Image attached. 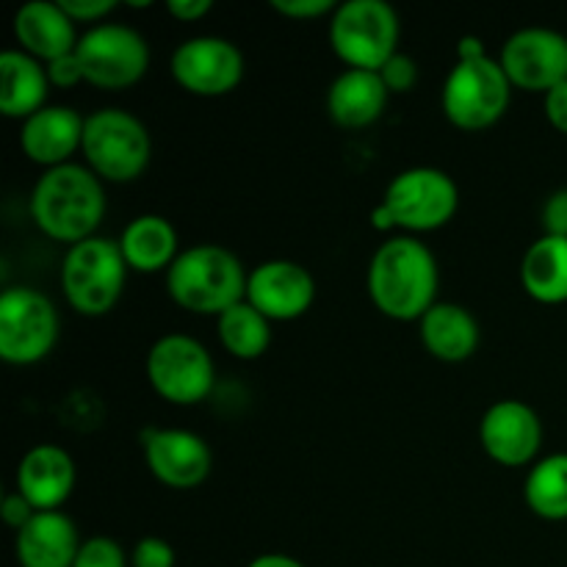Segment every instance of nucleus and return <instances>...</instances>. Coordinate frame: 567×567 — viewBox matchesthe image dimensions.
<instances>
[{
    "mask_svg": "<svg viewBox=\"0 0 567 567\" xmlns=\"http://www.w3.org/2000/svg\"><path fill=\"white\" fill-rule=\"evenodd\" d=\"M89 86L103 92L131 89L147 75L150 44L136 28L122 22H100L81 33L75 48Z\"/></svg>",
    "mask_w": 567,
    "mask_h": 567,
    "instance_id": "11",
    "label": "nucleus"
},
{
    "mask_svg": "<svg viewBox=\"0 0 567 567\" xmlns=\"http://www.w3.org/2000/svg\"><path fill=\"white\" fill-rule=\"evenodd\" d=\"M59 310L53 299L31 286L0 293V358L9 365H37L59 341Z\"/></svg>",
    "mask_w": 567,
    "mask_h": 567,
    "instance_id": "10",
    "label": "nucleus"
},
{
    "mask_svg": "<svg viewBox=\"0 0 567 567\" xmlns=\"http://www.w3.org/2000/svg\"><path fill=\"white\" fill-rule=\"evenodd\" d=\"M543 109H546L548 125L567 136V81L554 86L551 92L543 97Z\"/></svg>",
    "mask_w": 567,
    "mask_h": 567,
    "instance_id": "35",
    "label": "nucleus"
},
{
    "mask_svg": "<svg viewBox=\"0 0 567 567\" xmlns=\"http://www.w3.org/2000/svg\"><path fill=\"white\" fill-rule=\"evenodd\" d=\"M11 28H14V39L22 53L33 55L42 64L75 53L78 39H81L78 25L61 9L59 0H31L20 6Z\"/></svg>",
    "mask_w": 567,
    "mask_h": 567,
    "instance_id": "19",
    "label": "nucleus"
},
{
    "mask_svg": "<svg viewBox=\"0 0 567 567\" xmlns=\"http://www.w3.org/2000/svg\"><path fill=\"white\" fill-rule=\"evenodd\" d=\"M441 266L435 252L415 236H393L377 247L365 271V291L382 316L421 321L437 305Z\"/></svg>",
    "mask_w": 567,
    "mask_h": 567,
    "instance_id": "1",
    "label": "nucleus"
},
{
    "mask_svg": "<svg viewBox=\"0 0 567 567\" xmlns=\"http://www.w3.org/2000/svg\"><path fill=\"white\" fill-rule=\"evenodd\" d=\"M169 72L183 92L194 97H225L236 92L247 72L238 44L225 37H192L175 48Z\"/></svg>",
    "mask_w": 567,
    "mask_h": 567,
    "instance_id": "12",
    "label": "nucleus"
},
{
    "mask_svg": "<svg viewBox=\"0 0 567 567\" xmlns=\"http://www.w3.org/2000/svg\"><path fill=\"white\" fill-rule=\"evenodd\" d=\"M83 125L86 116L78 114L72 105H44L22 122V153L44 172L72 164V155L83 147Z\"/></svg>",
    "mask_w": 567,
    "mask_h": 567,
    "instance_id": "18",
    "label": "nucleus"
},
{
    "mask_svg": "<svg viewBox=\"0 0 567 567\" xmlns=\"http://www.w3.org/2000/svg\"><path fill=\"white\" fill-rule=\"evenodd\" d=\"M116 241H120L127 269L138 275L169 271L177 255L183 252L175 225L158 214H142L131 219Z\"/></svg>",
    "mask_w": 567,
    "mask_h": 567,
    "instance_id": "23",
    "label": "nucleus"
},
{
    "mask_svg": "<svg viewBox=\"0 0 567 567\" xmlns=\"http://www.w3.org/2000/svg\"><path fill=\"white\" fill-rule=\"evenodd\" d=\"M543 236H557L567 238V188L548 194V199L543 203Z\"/></svg>",
    "mask_w": 567,
    "mask_h": 567,
    "instance_id": "33",
    "label": "nucleus"
},
{
    "mask_svg": "<svg viewBox=\"0 0 567 567\" xmlns=\"http://www.w3.org/2000/svg\"><path fill=\"white\" fill-rule=\"evenodd\" d=\"M480 443L487 457L504 468L535 463L543 446L540 415L520 399H502L482 415Z\"/></svg>",
    "mask_w": 567,
    "mask_h": 567,
    "instance_id": "15",
    "label": "nucleus"
},
{
    "mask_svg": "<svg viewBox=\"0 0 567 567\" xmlns=\"http://www.w3.org/2000/svg\"><path fill=\"white\" fill-rule=\"evenodd\" d=\"M44 66H48L50 86L55 89H75L81 86V83H86V78H83V70H81V61H78L75 53L61 55V59L50 61V64Z\"/></svg>",
    "mask_w": 567,
    "mask_h": 567,
    "instance_id": "34",
    "label": "nucleus"
},
{
    "mask_svg": "<svg viewBox=\"0 0 567 567\" xmlns=\"http://www.w3.org/2000/svg\"><path fill=\"white\" fill-rule=\"evenodd\" d=\"M83 161L103 183H133L153 158L147 125L125 109H100L83 125Z\"/></svg>",
    "mask_w": 567,
    "mask_h": 567,
    "instance_id": "7",
    "label": "nucleus"
},
{
    "mask_svg": "<svg viewBox=\"0 0 567 567\" xmlns=\"http://www.w3.org/2000/svg\"><path fill=\"white\" fill-rule=\"evenodd\" d=\"M150 388L164 402L194 408L205 402L216 385V365L205 343L186 332H166L150 347L144 360Z\"/></svg>",
    "mask_w": 567,
    "mask_h": 567,
    "instance_id": "9",
    "label": "nucleus"
},
{
    "mask_svg": "<svg viewBox=\"0 0 567 567\" xmlns=\"http://www.w3.org/2000/svg\"><path fill=\"white\" fill-rule=\"evenodd\" d=\"M33 515H37V509H33L31 504H28L25 498H22L17 491L9 493V496L3 498V520H6V524H9L14 532H20L22 526H25L28 520L33 518Z\"/></svg>",
    "mask_w": 567,
    "mask_h": 567,
    "instance_id": "36",
    "label": "nucleus"
},
{
    "mask_svg": "<svg viewBox=\"0 0 567 567\" xmlns=\"http://www.w3.org/2000/svg\"><path fill=\"white\" fill-rule=\"evenodd\" d=\"M247 302L271 324L297 321L313 308L316 280L297 260H264L247 277Z\"/></svg>",
    "mask_w": 567,
    "mask_h": 567,
    "instance_id": "16",
    "label": "nucleus"
},
{
    "mask_svg": "<svg viewBox=\"0 0 567 567\" xmlns=\"http://www.w3.org/2000/svg\"><path fill=\"white\" fill-rule=\"evenodd\" d=\"M498 64L513 89L546 97L554 86L567 81V37L554 28H520L504 42Z\"/></svg>",
    "mask_w": 567,
    "mask_h": 567,
    "instance_id": "13",
    "label": "nucleus"
},
{
    "mask_svg": "<svg viewBox=\"0 0 567 567\" xmlns=\"http://www.w3.org/2000/svg\"><path fill=\"white\" fill-rule=\"evenodd\" d=\"M419 336L426 352L441 363H465L480 349V321L465 305L437 302L419 321Z\"/></svg>",
    "mask_w": 567,
    "mask_h": 567,
    "instance_id": "22",
    "label": "nucleus"
},
{
    "mask_svg": "<svg viewBox=\"0 0 567 567\" xmlns=\"http://www.w3.org/2000/svg\"><path fill=\"white\" fill-rule=\"evenodd\" d=\"M380 78H382V83H385V89L391 94L413 92V89L419 86V78H421L419 61H415L413 55H408V53H402V50H399V53L393 55V59L388 61L385 66H382Z\"/></svg>",
    "mask_w": 567,
    "mask_h": 567,
    "instance_id": "29",
    "label": "nucleus"
},
{
    "mask_svg": "<svg viewBox=\"0 0 567 567\" xmlns=\"http://www.w3.org/2000/svg\"><path fill=\"white\" fill-rule=\"evenodd\" d=\"M127 271L131 269L114 238L94 236L75 244L61 260V291L66 305L86 319L111 313L125 291Z\"/></svg>",
    "mask_w": 567,
    "mask_h": 567,
    "instance_id": "6",
    "label": "nucleus"
},
{
    "mask_svg": "<svg viewBox=\"0 0 567 567\" xmlns=\"http://www.w3.org/2000/svg\"><path fill=\"white\" fill-rule=\"evenodd\" d=\"M59 3L75 25L78 22H89L92 28L100 25L116 9V0H59Z\"/></svg>",
    "mask_w": 567,
    "mask_h": 567,
    "instance_id": "32",
    "label": "nucleus"
},
{
    "mask_svg": "<svg viewBox=\"0 0 567 567\" xmlns=\"http://www.w3.org/2000/svg\"><path fill=\"white\" fill-rule=\"evenodd\" d=\"M166 11L181 22H199L214 11V3L210 0H169Z\"/></svg>",
    "mask_w": 567,
    "mask_h": 567,
    "instance_id": "37",
    "label": "nucleus"
},
{
    "mask_svg": "<svg viewBox=\"0 0 567 567\" xmlns=\"http://www.w3.org/2000/svg\"><path fill=\"white\" fill-rule=\"evenodd\" d=\"M28 210L42 236L75 247L103 225L105 183L86 164L55 166L33 183Z\"/></svg>",
    "mask_w": 567,
    "mask_h": 567,
    "instance_id": "2",
    "label": "nucleus"
},
{
    "mask_svg": "<svg viewBox=\"0 0 567 567\" xmlns=\"http://www.w3.org/2000/svg\"><path fill=\"white\" fill-rule=\"evenodd\" d=\"M513 103V83L498 59H491L480 37L457 42V61L443 83L441 105L446 120L460 131H487L504 120Z\"/></svg>",
    "mask_w": 567,
    "mask_h": 567,
    "instance_id": "3",
    "label": "nucleus"
},
{
    "mask_svg": "<svg viewBox=\"0 0 567 567\" xmlns=\"http://www.w3.org/2000/svg\"><path fill=\"white\" fill-rule=\"evenodd\" d=\"M520 286L535 302H567V238L540 236L520 260Z\"/></svg>",
    "mask_w": 567,
    "mask_h": 567,
    "instance_id": "25",
    "label": "nucleus"
},
{
    "mask_svg": "<svg viewBox=\"0 0 567 567\" xmlns=\"http://www.w3.org/2000/svg\"><path fill=\"white\" fill-rule=\"evenodd\" d=\"M75 460L55 443H39L22 454L17 465L14 491L37 513H55L75 491Z\"/></svg>",
    "mask_w": 567,
    "mask_h": 567,
    "instance_id": "17",
    "label": "nucleus"
},
{
    "mask_svg": "<svg viewBox=\"0 0 567 567\" xmlns=\"http://www.w3.org/2000/svg\"><path fill=\"white\" fill-rule=\"evenodd\" d=\"M524 502L537 518L567 520V454L537 460L524 482Z\"/></svg>",
    "mask_w": 567,
    "mask_h": 567,
    "instance_id": "27",
    "label": "nucleus"
},
{
    "mask_svg": "<svg viewBox=\"0 0 567 567\" xmlns=\"http://www.w3.org/2000/svg\"><path fill=\"white\" fill-rule=\"evenodd\" d=\"M460 208V188L437 166H410L393 175L382 203L371 214L374 230H404L424 236L446 227Z\"/></svg>",
    "mask_w": 567,
    "mask_h": 567,
    "instance_id": "5",
    "label": "nucleus"
},
{
    "mask_svg": "<svg viewBox=\"0 0 567 567\" xmlns=\"http://www.w3.org/2000/svg\"><path fill=\"white\" fill-rule=\"evenodd\" d=\"M177 554L164 537H142V540L133 546L131 565L133 567H175Z\"/></svg>",
    "mask_w": 567,
    "mask_h": 567,
    "instance_id": "30",
    "label": "nucleus"
},
{
    "mask_svg": "<svg viewBox=\"0 0 567 567\" xmlns=\"http://www.w3.org/2000/svg\"><path fill=\"white\" fill-rule=\"evenodd\" d=\"M391 92L380 72L343 70L327 89V114L338 127L363 131L371 127L388 109Z\"/></svg>",
    "mask_w": 567,
    "mask_h": 567,
    "instance_id": "21",
    "label": "nucleus"
},
{
    "mask_svg": "<svg viewBox=\"0 0 567 567\" xmlns=\"http://www.w3.org/2000/svg\"><path fill=\"white\" fill-rule=\"evenodd\" d=\"M216 336L236 360H258L271 347V321L244 299L216 319Z\"/></svg>",
    "mask_w": 567,
    "mask_h": 567,
    "instance_id": "26",
    "label": "nucleus"
},
{
    "mask_svg": "<svg viewBox=\"0 0 567 567\" xmlns=\"http://www.w3.org/2000/svg\"><path fill=\"white\" fill-rule=\"evenodd\" d=\"M72 567H127V554L111 537L94 535L81 543V551Z\"/></svg>",
    "mask_w": 567,
    "mask_h": 567,
    "instance_id": "28",
    "label": "nucleus"
},
{
    "mask_svg": "<svg viewBox=\"0 0 567 567\" xmlns=\"http://www.w3.org/2000/svg\"><path fill=\"white\" fill-rule=\"evenodd\" d=\"M247 567H305L299 559L288 557V554H260V557H255L252 563Z\"/></svg>",
    "mask_w": 567,
    "mask_h": 567,
    "instance_id": "38",
    "label": "nucleus"
},
{
    "mask_svg": "<svg viewBox=\"0 0 567 567\" xmlns=\"http://www.w3.org/2000/svg\"><path fill=\"white\" fill-rule=\"evenodd\" d=\"M247 277L249 271L230 249L221 244H197L183 249L166 271V293L188 313L219 319L225 310L247 299Z\"/></svg>",
    "mask_w": 567,
    "mask_h": 567,
    "instance_id": "4",
    "label": "nucleus"
},
{
    "mask_svg": "<svg viewBox=\"0 0 567 567\" xmlns=\"http://www.w3.org/2000/svg\"><path fill=\"white\" fill-rule=\"evenodd\" d=\"M75 520L55 513H37L14 537V554L20 567H72L81 551Z\"/></svg>",
    "mask_w": 567,
    "mask_h": 567,
    "instance_id": "20",
    "label": "nucleus"
},
{
    "mask_svg": "<svg viewBox=\"0 0 567 567\" xmlns=\"http://www.w3.org/2000/svg\"><path fill=\"white\" fill-rule=\"evenodd\" d=\"M50 78L48 66L33 55L17 50H6L0 55V111L9 120L25 122L37 111L48 105Z\"/></svg>",
    "mask_w": 567,
    "mask_h": 567,
    "instance_id": "24",
    "label": "nucleus"
},
{
    "mask_svg": "<svg viewBox=\"0 0 567 567\" xmlns=\"http://www.w3.org/2000/svg\"><path fill=\"white\" fill-rule=\"evenodd\" d=\"M142 454L150 474L169 491H194L214 468L210 446L192 430L147 426L142 432Z\"/></svg>",
    "mask_w": 567,
    "mask_h": 567,
    "instance_id": "14",
    "label": "nucleus"
},
{
    "mask_svg": "<svg viewBox=\"0 0 567 567\" xmlns=\"http://www.w3.org/2000/svg\"><path fill=\"white\" fill-rule=\"evenodd\" d=\"M271 9L288 20H319V17L332 14L338 3L332 0H271Z\"/></svg>",
    "mask_w": 567,
    "mask_h": 567,
    "instance_id": "31",
    "label": "nucleus"
},
{
    "mask_svg": "<svg viewBox=\"0 0 567 567\" xmlns=\"http://www.w3.org/2000/svg\"><path fill=\"white\" fill-rule=\"evenodd\" d=\"M402 22L385 0H347L330 20V44L347 70L380 72L399 53Z\"/></svg>",
    "mask_w": 567,
    "mask_h": 567,
    "instance_id": "8",
    "label": "nucleus"
}]
</instances>
